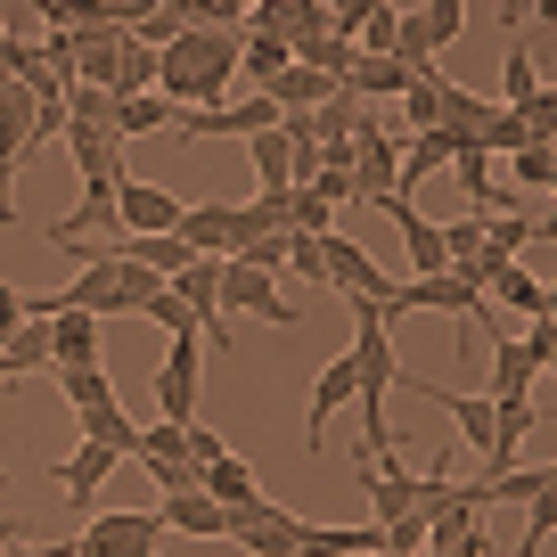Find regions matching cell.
<instances>
[{
  "label": "cell",
  "instance_id": "1",
  "mask_svg": "<svg viewBox=\"0 0 557 557\" xmlns=\"http://www.w3.org/2000/svg\"><path fill=\"white\" fill-rule=\"evenodd\" d=\"M352 401H361V443L369 451H385L394 443V426H385V394H394L401 377V352H394V329H385L377 304H352Z\"/></svg>",
  "mask_w": 557,
  "mask_h": 557
},
{
  "label": "cell",
  "instance_id": "2",
  "mask_svg": "<svg viewBox=\"0 0 557 557\" xmlns=\"http://www.w3.org/2000/svg\"><path fill=\"white\" fill-rule=\"evenodd\" d=\"M157 541H164L157 508H99L66 549L74 557H157Z\"/></svg>",
  "mask_w": 557,
  "mask_h": 557
},
{
  "label": "cell",
  "instance_id": "3",
  "mask_svg": "<svg viewBox=\"0 0 557 557\" xmlns=\"http://www.w3.org/2000/svg\"><path fill=\"white\" fill-rule=\"evenodd\" d=\"M197 401H206V345L173 336L157 361V418L164 426H197Z\"/></svg>",
  "mask_w": 557,
  "mask_h": 557
},
{
  "label": "cell",
  "instance_id": "4",
  "mask_svg": "<svg viewBox=\"0 0 557 557\" xmlns=\"http://www.w3.org/2000/svg\"><path fill=\"white\" fill-rule=\"evenodd\" d=\"M181 304H189V320H197V345L206 352H230V312H222V262L213 255H189V271H173L164 278Z\"/></svg>",
  "mask_w": 557,
  "mask_h": 557
},
{
  "label": "cell",
  "instance_id": "5",
  "mask_svg": "<svg viewBox=\"0 0 557 557\" xmlns=\"http://www.w3.org/2000/svg\"><path fill=\"white\" fill-rule=\"evenodd\" d=\"M320 255H329V296H345V304H385V296H394V278L369 262V246H361V238L329 230V238H320Z\"/></svg>",
  "mask_w": 557,
  "mask_h": 557
},
{
  "label": "cell",
  "instance_id": "6",
  "mask_svg": "<svg viewBox=\"0 0 557 557\" xmlns=\"http://www.w3.org/2000/svg\"><path fill=\"white\" fill-rule=\"evenodd\" d=\"M296 508H278L271 492H262V500H246V508H230V533L222 541H238L246 557H296Z\"/></svg>",
  "mask_w": 557,
  "mask_h": 557
},
{
  "label": "cell",
  "instance_id": "7",
  "mask_svg": "<svg viewBox=\"0 0 557 557\" xmlns=\"http://www.w3.org/2000/svg\"><path fill=\"white\" fill-rule=\"evenodd\" d=\"M394 385H410L418 401H435V410H443V418L459 426V443H475V451L492 459V443H500V410H492L484 394H459V385H426V377H410V369H401Z\"/></svg>",
  "mask_w": 557,
  "mask_h": 557
},
{
  "label": "cell",
  "instance_id": "8",
  "mask_svg": "<svg viewBox=\"0 0 557 557\" xmlns=\"http://www.w3.org/2000/svg\"><path fill=\"white\" fill-rule=\"evenodd\" d=\"M115 230H123V238H164V230H181V197L157 189V181H139V173H123V189H115Z\"/></svg>",
  "mask_w": 557,
  "mask_h": 557
},
{
  "label": "cell",
  "instance_id": "9",
  "mask_svg": "<svg viewBox=\"0 0 557 557\" xmlns=\"http://www.w3.org/2000/svg\"><path fill=\"white\" fill-rule=\"evenodd\" d=\"M222 312H255L271 329H296V304L278 296V278L255 271V262H222Z\"/></svg>",
  "mask_w": 557,
  "mask_h": 557
},
{
  "label": "cell",
  "instance_id": "10",
  "mask_svg": "<svg viewBox=\"0 0 557 557\" xmlns=\"http://www.w3.org/2000/svg\"><path fill=\"white\" fill-rule=\"evenodd\" d=\"M394 139L377 132V115L352 132V206H394Z\"/></svg>",
  "mask_w": 557,
  "mask_h": 557
},
{
  "label": "cell",
  "instance_id": "11",
  "mask_svg": "<svg viewBox=\"0 0 557 557\" xmlns=\"http://www.w3.org/2000/svg\"><path fill=\"white\" fill-rule=\"evenodd\" d=\"M115 468H123V451H107V443H74V451L58 459V500H66V508H90L107 484H115Z\"/></svg>",
  "mask_w": 557,
  "mask_h": 557
},
{
  "label": "cell",
  "instance_id": "12",
  "mask_svg": "<svg viewBox=\"0 0 557 557\" xmlns=\"http://www.w3.org/2000/svg\"><path fill=\"white\" fill-rule=\"evenodd\" d=\"M157 524H164V533H181V541H222V533H230V508L206 500V492H164V500H157Z\"/></svg>",
  "mask_w": 557,
  "mask_h": 557
},
{
  "label": "cell",
  "instance_id": "13",
  "mask_svg": "<svg viewBox=\"0 0 557 557\" xmlns=\"http://www.w3.org/2000/svg\"><path fill=\"white\" fill-rule=\"evenodd\" d=\"M484 296H492V312H517V320H557V296L541 287L533 271H524V262H500Z\"/></svg>",
  "mask_w": 557,
  "mask_h": 557
},
{
  "label": "cell",
  "instance_id": "14",
  "mask_svg": "<svg viewBox=\"0 0 557 557\" xmlns=\"http://www.w3.org/2000/svg\"><path fill=\"white\" fill-rule=\"evenodd\" d=\"M352 385H361V377H352V352H336V361L312 377V401H304V435H312V451H320V435H329V418L352 410Z\"/></svg>",
  "mask_w": 557,
  "mask_h": 557
},
{
  "label": "cell",
  "instance_id": "15",
  "mask_svg": "<svg viewBox=\"0 0 557 557\" xmlns=\"http://www.w3.org/2000/svg\"><path fill=\"white\" fill-rule=\"evenodd\" d=\"M385 213L401 222V246H410V278H435V271H451V262H443V222H426V213H418L410 197H394Z\"/></svg>",
  "mask_w": 557,
  "mask_h": 557
},
{
  "label": "cell",
  "instance_id": "16",
  "mask_svg": "<svg viewBox=\"0 0 557 557\" xmlns=\"http://www.w3.org/2000/svg\"><path fill=\"white\" fill-rule=\"evenodd\" d=\"M377 541H385L377 524H312V517L296 524V557H369Z\"/></svg>",
  "mask_w": 557,
  "mask_h": 557
},
{
  "label": "cell",
  "instance_id": "17",
  "mask_svg": "<svg viewBox=\"0 0 557 557\" xmlns=\"http://www.w3.org/2000/svg\"><path fill=\"white\" fill-rule=\"evenodd\" d=\"M173 115H181V107L164 99V90H139V99H115V107H107V132L132 148V139H148V132H173Z\"/></svg>",
  "mask_w": 557,
  "mask_h": 557
},
{
  "label": "cell",
  "instance_id": "18",
  "mask_svg": "<svg viewBox=\"0 0 557 557\" xmlns=\"http://www.w3.org/2000/svg\"><path fill=\"white\" fill-rule=\"evenodd\" d=\"M541 377V361L524 352V336H492V394L484 401H524Z\"/></svg>",
  "mask_w": 557,
  "mask_h": 557
},
{
  "label": "cell",
  "instance_id": "19",
  "mask_svg": "<svg viewBox=\"0 0 557 557\" xmlns=\"http://www.w3.org/2000/svg\"><path fill=\"white\" fill-rule=\"evenodd\" d=\"M197 492L206 500H222V508H246V500H262V484H255V468H246L238 451H222V459H206L197 468Z\"/></svg>",
  "mask_w": 557,
  "mask_h": 557
},
{
  "label": "cell",
  "instance_id": "20",
  "mask_svg": "<svg viewBox=\"0 0 557 557\" xmlns=\"http://www.w3.org/2000/svg\"><path fill=\"white\" fill-rule=\"evenodd\" d=\"M246 148H255V181H262L255 197H278V189H296V139L278 132V123H271V132H255Z\"/></svg>",
  "mask_w": 557,
  "mask_h": 557
},
{
  "label": "cell",
  "instance_id": "21",
  "mask_svg": "<svg viewBox=\"0 0 557 557\" xmlns=\"http://www.w3.org/2000/svg\"><path fill=\"white\" fill-rule=\"evenodd\" d=\"M410 90V66H394V58H361L352 50V66H345V99H401Z\"/></svg>",
  "mask_w": 557,
  "mask_h": 557
},
{
  "label": "cell",
  "instance_id": "22",
  "mask_svg": "<svg viewBox=\"0 0 557 557\" xmlns=\"http://www.w3.org/2000/svg\"><path fill=\"white\" fill-rule=\"evenodd\" d=\"M410 25H418V41H426V58H443L459 34H468V0H418Z\"/></svg>",
  "mask_w": 557,
  "mask_h": 557
},
{
  "label": "cell",
  "instance_id": "23",
  "mask_svg": "<svg viewBox=\"0 0 557 557\" xmlns=\"http://www.w3.org/2000/svg\"><path fill=\"white\" fill-rule=\"evenodd\" d=\"M74 361H99V320L90 312H58L50 320V369H74Z\"/></svg>",
  "mask_w": 557,
  "mask_h": 557
},
{
  "label": "cell",
  "instance_id": "24",
  "mask_svg": "<svg viewBox=\"0 0 557 557\" xmlns=\"http://www.w3.org/2000/svg\"><path fill=\"white\" fill-rule=\"evenodd\" d=\"M0 361L17 369V377H41L50 369V320H17V329L0 336Z\"/></svg>",
  "mask_w": 557,
  "mask_h": 557
},
{
  "label": "cell",
  "instance_id": "25",
  "mask_svg": "<svg viewBox=\"0 0 557 557\" xmlns=\"http://www.w3.org/2000/svg\"><path fill=\"white\" fill-rule=\"evenodd\" d=\"M74 426H83V443H107V451H123V459H132V443H139L123 401H90V410H74Z\"/></svg>",
  "mask_w": 557,
  "mask_h": 557
},
{
  "label": "cell",
  "instance_id": "26",
  "mask_svg": "<svg viewBox=\"0 0 557 557\" xmlns=\"http://www.w3.org/2000/svg\"><path fill=\"white\" fill-rule=\"evenodd\" d=\"M115 255H123V262H139L148 278H173V271H189V246H181L173 230H164V238H115Z\"/></svg>",
  "mask_w": 557,
  "mask_h": 557
},
{
  "label": "cell",
  "instance_id": "27",
  "mask_svg": "<svg viewBox=\"0 0 557 557\" xmlns=\"http://www.w3.org/2000/svg\"><path fill=\"white\" fill-rule=\"evenodd\" d=\"M238 74L255 90H271L278 74H287V41H271V34H238Z\"/></svg>",
  "mask_w": 557,
  "mask_h": 557
},
{
  "label": "cell",
  "instance_id": "28",
  "mask_svg": "<svg viewBox=\"0 0 557 557\" xmlns=\"http://www.w3.org/2000/svg\"><path fill=\"white\" fill-rule=\"evenodd\" d=\"M58 394L74 401V410H90V401H115V377H107V361H74V369H50Z\"/></svg>",
  "mask_w": 557,
  "mask_h": 557
},
{
  "label": "cell",
  "instance_id": "29",
  "mask_svg": "<svg viewBox=\"0 0 557 557\" xmlns=\"http://www.w3.org/2000/svg\"><path fill=\"white\" fill-rule=\"evenodd\" d=\"M541 90V58H533V41H508V58H500V107H524Z\"/></svg>",
  "mask_w": 557,
  "mask_h": 557
},
{
  "label": "cell",
  "instance_id": "30",
  "mask_svg": "<svg viewBox=\"0 0 557 557\" xmlns=\"http://www.w3.org/2000/svg\"><path fill=\"white\" fill-rule=\"evenodd\" d=\"M557 533V484H541L533 500H524V533H517V557H541Z\"/></svg>",
  "mask_w": 557,
  "mask_h": 557
},
{
  "label": "cell",
  "instance_id": "31",
  "mask_svg": "<svg viewBox=\"0 0 557 557\" xmlns=\"http://www.w3.org/2000/svg\"><path fill=\"white\" fill-rule=\"evenodd\" d=\"M508 173H517L524 189H557V148L549 139H524V148H508Z\"/></svg>",
  "mask_w": 557,
  "mask_h": 557
},
{
  "label": "cell",
  "instance_id": "32",
  "mask_svg": "<svg viewBox=\"0 0 557 557\" xmlns=\"http://www.w3.org/2000/svg\"><path fill=\"white\" fill-rule=\"evenodd\" d=\"M139 320H157L164 336H197V320H189V304L173 296V287H148V304H139Z\"/></svg>",
  "mask_w": 557,
  "mask_h": 557
},
{
  "label": "cell",
  "instance_id": "33",
  "mask_svg": "<svg viewBox=\"0 0 557 557\" xmlns=\"http://www.w3.org/2000/svg\"><path fill=\"white\" fill-rule=\"evenodd\" d=\"M278 271H296L304 287H329V255H320V238H287V262Z\"/></svg>",
  "mask_w": 557,
  "mask_h": 557
},
{
  "label": "cell",
  "instance_id": "34",
  "mask_svg": "<svg viewBox=\"0 0 557 557\" xmlns=\"http://www.w3.org/2000/svg\"><path fill=\"white\" fill-rule=\"evenodd\" d=\"M230 262H255V271H271V278H278V262H287V230H262V238H246Z\"/></svg>",
  "mask_w": 557,
  "mask_h": 557
},
{
  "label": "cell",
  "instance_id": "35",
  "mask_svg": "<svg viewBox=\"0 0 557 557\" xmlns=\"http://www.w3.org/2000/svg\"><path fill=\"white\" fill-rule=\"evenodd\" d=\"M426 557H492V533L468 524V533H451V541H426Z\"/></svg>",
  "mask_w": 557,
  "mask_h": 557
},
{
  "label": "cell",
  "instance_id": "36",
  "mask_svg": "<svg viewBox=\"0 0 557 557\" xmlns=\"http://www.w3.org/2000/svg\"><path fill=\"white\" fill-rule=\"evenodd\" d=\"M524 352L549 369V361H557V320H524Z\"/></svg>",
  "mask_w": 557,
  "mask_h": 557
},
{
  "label": "cell",
  "instance_id": "37",
  "mask_svg": "<svg viewBox=\"0 0 557 557\" xmlns=\"http://www.w3.org/2000/svg\"><path fill=\"white\" fill-rule=\"evenodd\" d=\"M148 475H157V492H197V459H164Z\"/></svg>",
  "mask_w": 557,
  "mask_h": 557
},
{
  "label": "cell",
  "instance_id": "38",
  "mask_svg": "<svg viewBox=\"0 0 557 557\" xmlns=\"http://www.w3.org/2000/svg\"><path fill=\"white\" fill-rule=\"evenodd\" d=\"M41 34H74V0H34Z\"/></svg>",
  "mask_w": 557,
  "mask_h": 557
},
{
  "label": "cell",
  "instance_id": "39",
  "mask_svg": "<svg viewBox=\"0 0 557 557\" xmlns=\"http://www.w3.org/2000/svg\"><path fill=\"white\" fill-rule=\"evenodd\" d=\"M17 320H25V296H17V287H9V278H0V336L17 329Z\"/></svg>",
  "mask_w": 557,
  "mask_h": 557
},
{
  "label": "cell",
  "instance_id": "40",
  "mask_svg": "<svg viewBox=\"0 0 557 557\" xmlns=\"http://www.w3.org/2000/svg\"><path fill=\"white\" fill-rule=\"evenodd\" d=\"M9 557H74L66 541H9Z\"/></svg>",
  "mask_w": 557,
  "mask_h": 557
},
{
  "label": "cell",
  "instance_id": "41",
  "mask_svg": "<svg viewBox=\"0 0 557 557\" xmlns=\"http://www.w3.org/2000/svg\"><path fill=\"white\" fill-rule=\"evenodd\" d=\"M9 541H17V533H9V524H0V557H9Z\"/></svg>",
  "mask_w": 557,
  "mask_h": 557
},
{
  "label": "cell",
  "instance_id": "42",
  "mask_svg": "<svg viewBox=\"0 0 557 557\" xmlns=\"http://www.w3.org/2000/svg\"><path fill=\"white\" fill-rule=\"evenodd\" d=\"M238 9H255V0H238Z\"/></svg>",
  "mask_w": 557,
  "mask_h": 557
}]
</instances>
